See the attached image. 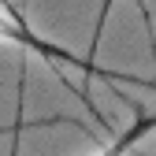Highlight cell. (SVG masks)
Listing matches in <instances>:
<instances>
[{"label":"cell","instance_id":"3957f363","mask_svg":"<svg viewBox=\"0 0 156 156\" xmlns=\"http://www.w3.org/2000/svg\"><path fill=\"white\" fill-rule=\"evenodd\" d=\"M0 134H4V126H0Z\"/></svg>","mask_w":156,"mask_h":156},{"label":"cell","instance_id":"7a4b0ae2","mask_svg":"<svg viewBox=\"0 0 156 156\" xmlns=\"http://www.w3.org/2000/svg\"><path fill=\"white\" fill-rule=\"evenodd\" d=\"M112 8H115V0H104L101 11H97V26H93V37H89V48H86V63H93V67H101V63H97V45H101V37H104V26H108V19H112Z\"/></svg>","mask_w":156,"mask_h":156},{"label":"cell","instance_id":"6da1fadb","mask_svg":"<svg viewBox=\"0 0 156 156\" xmlns=\"http://www.w3.org/2000/svg\"><path fill=\"white\" fill-rule=\"evenodd\" d=\"M130 108H134V123H130L123 134H115L112 141H104L97 152H89V156H126L134 145L145 138V134H152V130H156V115H145V108H141V104H130Z\"/></svg>","mask_w":156,"mask_h":156}]
</instances>
